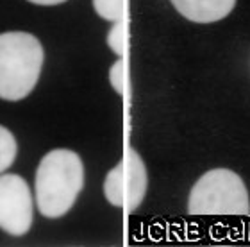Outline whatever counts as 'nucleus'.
Wrapping results in <instances>:
<instances>
[{
    "instance_id": "f257e3e1",
    "label": "nucleus",
    "mask_w": 250,
    "mask_h": 247,
    "mask_svg": "<svg viewBox=\"0 0 250 247\" xmlns=\"http://www.w3.org/2000/svg\"><path fill=\"white\" fill-rule=\"evenodd\" d=\"M36 204L42 215L58 219L70 211L84 186V165L77 153L54 149L36 170Z\"/></svg>"
},
{
    "instance_id": "f03ea898",
    "label": "nucleus",
    "mask_w": 250,
    "mask_h": 247,
    "mask_svg": "<svg viewBox=\"0 0 250 247\" xmlns=\"http://www.w3.org/2000/svg\"><path fill=\"white\" fill-rule=\"evenodd\" d=\"M43 58L36 36L29 32L0 34V99H25L40 79Z\"/></svg>"
},
{
    "instance_id": "7ed1b4c3",
    "label": "nucleus",
    "mask_w": 250,
    "mask_h": 247,
    "mask_svg": "<svg viewBox=\"0 0 250 247\" xmlns=\"http://www.w3.org/2000/svg\"><path fill=\"white\" fill-rule=\"evenodd\" d=\"M188 211L191 215H249V190L236 172L214 168L193 184Z\"/></svg>"
},
{
    "instance_id": "20e7f679",
    "label": "nucleus",
    "mask_w": 250,
    "mask_h": 247,
    "mask_svg": "<svg viewBox=\"0 0 250 247\" xmlns=\"http://www.w3.org/2000/svg\"><path fill=\"white\" fill-rule=\"evenodd\" d=\"M146 186H148V174L145 163L140 154L129 147L120 163L105 176L104 195L116 208L134 211L145 199Z\"/></svg>"
},
{
    "instance_id": "39448f33",
    "label": "nucleus",
    "mask_w": 250,
    "mask_h": 247,
    "mask_svg": "<svg viewBox=\"0 0 250 247\" xmlns=\"http://www.w3.org/2000/svg\"><path fill=\"white\" fill-rule=\"evenodd\" d=\"M32 224V195L29 184L16 174L0 176V229L21 237Z\"/></svg>"
},
{
    "instance_id": "423d86ee",
    "label": "nucleus",
    "mask_w": 250,
    "mask_h": 247,
    "mask_svg": "<svg viewBox=\"0 0 250 247\" xmlns=\"http://www.w3.org/2000/svg\"><path fill=\"white\" fill-rule=\"evenodd\" d=\"M173 7L195 23H213L234 9L236 0H170Z\"/></svg>"
},
{
    "instance_id": "0eeeda50",
    "label": "nucleus",
    "mask_w": 250,
    "mask_h": 247,
    "mask_svg": "<svg viewBox=\"0 0 250 247\" xmlns=\"http://www.w3.org/2000/svg\"><path fill=\"white\" fill-rule=\"evenodd\" d=\"M16 153H18V145L13 133L0 126V174L15 163Z\"/></svg>"
},
{
    "instance_id": "6e6552de",
    "label": "nucleus",
    "mask_w": 250,
    "mask_h": 247,
    "mask_svg": "<svg viewBox=\"0 0 250 247\" xmlns=\"http://www.w3.org/2000/svg\"><path fill=\"white\" fill-rule=\"evenodd\" d=\"M93 7L104 20L120 22L124 18V0H93Z\"/></svg>"
},
{
    "instance_id": "1a4fd4ad",
    "label": "nucleus",
    "mask_w": 250,
    "mask_h": 247,
    "mask_svg": "<svg viewBox=\"0 0 250 247\" xmlns=\"http://www.w3.org/2000/svg\"><path fill=\"white\" fill-rule=\"evenodd\" d=\"M107 45L111 47V50L118 56H124V50H125V27H124V22H115V25L113 29L109 31L107 34Z\"/></svg>"
},
{
    "instance_id": "9d476101",
    "label": "nucleus",
    "mask_w": 250,
    "mask_h": 247,
    "mask_svg": "<svg viewBox=\"0 0 250 247\" xmlns=\"http://www.w3.org/2000/svg\"><path fill=\"white\" fill-rule=\"evenodd\" d=\"M109 79L113 88H115L116 93H124V84H125V70H124V59H118L113 67H111L109 72Z\"/></svg>"
},
{
    "instance_id": "9b49d317",
    "label": "nucleus",
    "mask_w": 250,
    "mask_h": 247,
    "mask_svg": "<svg viewBox=\"0 0 250 247\" xmlns=\"http://www.w3.org/2000/svg\"><path fill=\"white\" fill-rule=\"evenodd\" d=\"M32 4H38V5H58L62 4V2H66V0H29Z\"/></svg>"
}]
</instances>
